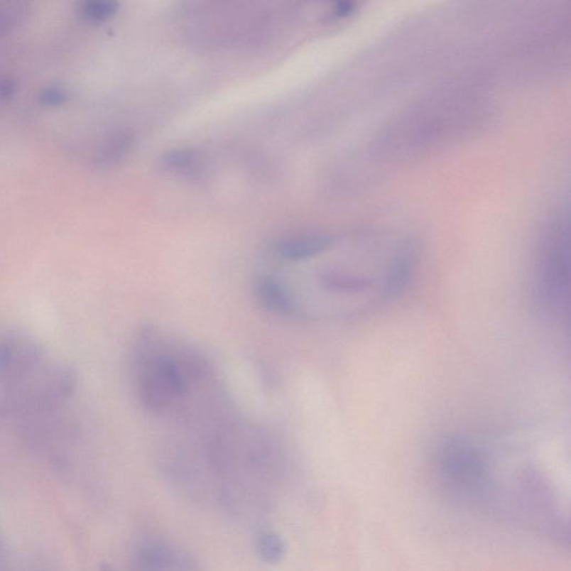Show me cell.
<instances>
[{
  "label": "cell",
  "instance_id": "1",
  "mask_svg": "<svg viewBox=\"0 0 571 571\" xmlns=\"http://www.w3.org/2000/svg\"><path fill=\"white\" fill-rule=\"evenodd\" d=\"M132 373L138 402L156 416L190 408V398L210 377L201 356L150 330L140 334L133 348Z\"/></svg>",
  "mask_w": 571,
  "mask_h": 571
},
{
  "label": "cell",
  "instance_id": "2",
  "mask_svg": "<svg viewBox=\"0 0 571 571\" xmlns=\"http://www.w3.org/2000/svg\"><path fill=\"white\" fill-rule=\"evenodd\" d=\"M436 475L447 494L457 501L482 506L494 492L486 453L463 437L444 440L436 450Z\"/></svg>",
  "mask_w": 571,
  "mask_h": 571
},
{
  "label": "cell",
  "instance_id": "3",
  "mask_svg": "<svg viewBox=\"0 0 571 571\" xmlns=\"http://www.w3.org/2000/svg\"><path fill=\"white\" fill-rule=\"evenodd\" d=\"M535 277V300L547 315L561 312L568 303L570 244L568 219L559 218L545 236Z\"/></svg>",
  "mask_w": 571,
  "mask_h": 571
},
{
  "label": "cell",
  "instance_id": "4",
  "mask_svg": "<svg viewBox=\"0 0 571 571\" xmlns=\"http://www.w3.org/2000/svg\"><path fill=\"white\" fill-rule=\"evenodd\" d=\"M138 571H199L192 553L158 539L143 541L138 555Z\"/></svg>",
  "mask_w": 571,
  "mask_h": 571
},
{
  "label": "cell",
  "instance_id": "5",
  "mask_svg": "<svg viewBox=\"0 0 571 571\" xmlns=\"http://www.w3.org/2000/svg\"><path fill=\"white\" fill-rule=\"evenodd\" d=\"M334 244V238L326 234H304L281 240L275 244L273 252L283 261L298 263L322 255Z\"/></svg>",
  "mask_w": 571,
  "mask_h": 571
},
{
  "label": "cell",
  "instance_id": "6",
  "mask_svg": "<svg viewBox=\"0 0 571 571\" xmlns=\"http://www.w3.org/2000/svg\"><path fill=\"white\" fill-rule=\"evenodd\" d=\"M162 169L179 177L197 179L205 172L202 156L189 148L170 151L160 160Z\"/></svg>",
  "mask_w": 571,
  "mask_h": 571
},
{
  "label": "cell",
  "instance_id": "7",
  "mask_svg": "<svg viewBox=\"0 0 571 571\" xmlns=\"http://www.w3.org/2000/svg\"><path fill=\"white\" fill-rule=\"evenodd\" d=\"M134 138L129 133H117L102 143L94 154L93 162L97 166H109L117 163L132 150Z\"/></svg>",
  "mask_w": 571,
  "mask_h": 571
},
{
  "label": "cell",
  "instance_id": "8",
  "mask_svg": "<svg viewBox=\"0 0 571 571\" xmlns=\"http://www.w3.org/2000/svg\"><path fill=\"white\" fill-rule=\"evenodd\" d=\"M255 545L259 558L269 565L279 564L287 550L283 537L271 530L260 531L256 538Z\"/></svg>",
  "mask_w": 571,
  "mask_h": 571
},
{
  "label": "cell",
  "instance_id": "9",
  "mask_svg": "<svg viewBox=\"0 0 571 571\" xmlns=\"http://www.w3.org/2000/svg\"><path fill=\"white\" fill-rule=\"evenodd\" d=\"M117 11V4L113 1H86L81 6V15L86 21L99 23L112 17Z\"/></svg>",
  "mask_w": 571,
  "mask_h": 571
},
{
  "label": "cell",
  "instance_id": "10",
  "mask_svg": "<svg viewBox=\"0 0 571 571\" xmlns=\"http://www.w3.org/2000/svg\"><path fill=\"white\" fill-rule=\"evenodd\" d=\"M67 99V91L58 85L48 86L46 89H43L42 94L39 97V101L43 105L50 107L65 104Z\"/></svg>",
  "mask_w": 571,
  "mask_h": 571
},
{
  "label": "cell",
  "instance_id": "11",
  "mask_svg": "<svg viewBox=\"0 0 571 571\" xmlns=\"http://www.w3.org/2000/svg\"><path fill=\"white\" fill-rule=\"evenodd\" d=\"M353 11L351 4H338L337 7L335 8L336 13L338 16H345Z\"/></svg>",
  "mask_w": 571,
  "mask_h": 571
}]
</instances>
